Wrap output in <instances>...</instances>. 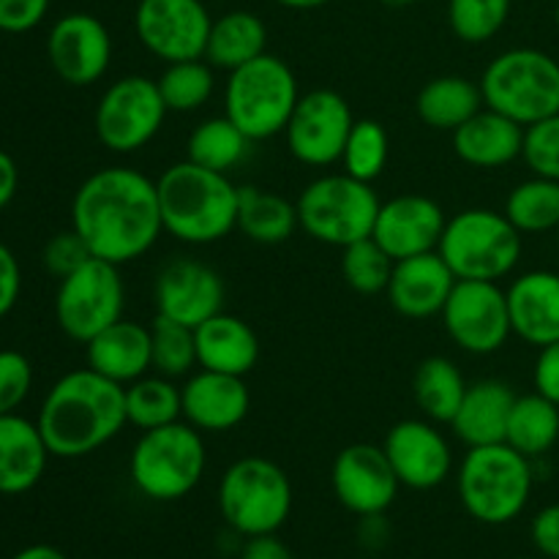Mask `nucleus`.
Returning a JSON list of instances; mask_svg holds the SVG:
<instances>
[{"label":"nucleus","mask_w":559,"mask_h":559,"mask_svg":"<svg viewBox=\"0 0 559 559\" xmlns=\"http://www.w3.org/2000/svg\"><path fill=\"white\" fill-rule=\"evenodd\" d=\"M71 229L98 260H140L164 233L156 180L131 167L96 169L71 200Z\"/></svg>","instance_id":"nucleus-1"},{"label":"nucleus","mask_w":559,"mask_h":559,"mask_svg":"<svg viewBox=\"0 0 559 559\" xmlns=\"http://www.w3.org/2000/svg\"><path fill=\"white\" fill-rule=\"evenodd\" d=\"M36 424L52 456H91L129 424L123 385L107 380L91 366L69 371L49 388Z\"/></svg>","instance_id":"nucleus-2"},{"label":"nucleus","mask_w":559,"mask_h":559,"mask_svg":"<svg viewBox=\"0 0 559 559\" xmlns=\"http://www.w3.org/2000/svg\"><path fill=\"white\" fill-rule=\"evenodd\" d=\"M164 233L189 246H207L238 227L240 189L216 169L178 162L156 180Z\"/></svg>","instance_id":"nucleus-3"},{"label":"nucleus","mask_w":559,"mask_h":559,"mask_svg":"<svg viewBox=\"0 0 559 559\" xmlns=\"http://www.w3.org/2000/svg\"><path fill=\"white\" fill-rule=\"evenodd\" d=\"M459 497L475 522L511 524L533 495V464L508 442L469 448L459 467Z\"/></svg>","instance_id":"nucleus-4"},{"label":"nucleus","mask_w":559,"mask_h":559,"mask_svg":"<svg viewBox=\"0 0 559 559\" xmlns=\"http://www.w3.org/2000/svg\"><path fill=\"white\" fill-rule=\"evenodd\" d=\"M207 453L202 431L186 420L142 431L129 456L134 489L153 502H175L189 497L205 475Z\"/></svg>","instance_id":"nucleus-5"},{"label":"nucleus","mask_w":559,"mask_h":559,"mask_svg":"<svg viewBox=\"0 0 559 559\" xmlns=\"http://www.w3.org/2000/svg\"><path fill=\"white\" fill-rule=\"evenodd\" d=\"M298 98L295 71L282 58L265 52L229 71L224 85V115L251 142H262L287 129Z\"/></svg>","instance_id":"nucleus-6"},{"label":"nucleus","mask_w":559,"mask_h":559,"mask_svg":"<svg viewBox=\"0 0 559 559\" xmlns=\"http://www.w3.org/2000/svg\"><path fill=\"white\" fill-rule=\"evenodd\" d=\"M484 104L519 126H533L559 112V63L533 47L497 55L480 76Z\"/></svg>","instance_id":"nucleus-7"},{"label":"nucleus","mask_w":559,"mask_h":559,"mask_svg":"<svg viewBox=\"0 0 559 559\" xmlns=\"http://www.w3.org/2000/svg\"><path fill=\"white\" fill-rule=\"evenodd\" d=\"M437 251L456 278L500 282L511 276L522 260V233L506 213L469 207L445 224Z\"/></svg>","instance_id":"nucleus-8"},{"label":"nucleus","mask_w":559,"mask_h":559,"mask_svg":"<svg viewBox=\"0 0 559 559\" xmlns=\"http://www.w3.org/2000/svg\"><path fill=\"white\" fill-rule=\"evenodd\" d=\"M218 511L227 527L243 538L273 535L293 513V484L271 459H238L222 475Z\"/></svg>","instance_id":"nucleus-9"},{"label":"nucleus","mask_w":559,"mask_h":559,"mask_svg":"<svg viewBox=\"0 0 559 559\" xmlns=\"http://www.w3.org/2000/svg\"><path fill=\"white\" fill-rule=\"evenodd\" d=\"M295 205H298L300 227L309 238L344 249L371 238L382 202L377 200L371 183L342 173L311 180Z\"/></svg>","instance_id":"nucleus-10"},{"label":"nucleus","mask_w":559,"mask_h":559,"mask_svg":"<svg viewBox=\"0 0 559 559\" xmlns=\"http://www.w3.org/2000/svg\"><path fill=\"white\" fill-rule=\"evenodd\" d=\"M126 287L120 265L91 257L82 267L60 278L55 320L71 342L87 344L123 317Z\"/></svg>","instance_id":"nucleus-11"},{"label":"nucleus","mask_w":559,"mask_h":559,"mask_svg":"<svg viewBox=\"0 0 559 559\" xmlns=\"http://www.w3.org/2000/svg\"><path fill=\"white\" fill-rule=\"evenodd\" d=\"M158 82L151 76L129 74L115 80L102 93L93 115L96 136L107 151L136 153L156 140L167 118Z\"/></svg>","instance_id":"nucleus-12"},{"label":"nucleus","mask_w":559,"mask_h":559,"mask_svg":"<svg viewBox=\"0 0 559 559\" xmlns=\"http://www.w3.org/2000/svg\"><path fill=\"white\" fill-rule=\"evenodd\" d=\"M440 317L448 336L469 355L497 353L513 333L508 293L497 282L459 278Z\"/></svg>","instance_id":"nucleus-13"},{"label":"nucleus","mask_w":559,"mask_h":559,"mask_svg":"<svg viewBox=\"0 0 559 559\" xmlns=\"http://www.w3.org/2000/svg\"><path fill=\"white\" fill-rule=\"evenodd\" d=\"M211 25L202 0H140L134 11L136 38L164 63L205 58Z\"/></svg>","instance_id":"nucleus-14"},{"label":"nucleus","mask_w":559,"mask_h":559,"mask_svg":"<svg viewBox=\"0 0 559 559\" xmlns=\"http://www.w3.org/2000/svg\"><path fill=\"white\" fill-rule=\"evenodd\" d=\"M355 118L347 98L336 91H311L298 98L284 136L287 147L306 167H331L342 162Z\"/></svg>","instance_id":"nucleus-15"},{"label":"nucleus","mask_w":559,"mask_h":559,"mask_svg":"<svg viewBox=\"0 0 559 559\" xmlns=\"http://www.w3.org/2000/svg\"><path fill=\"white\" fill-rule=\"evenodd\" d=\"M47 58L66 85H96L112 63V36L98 16L74 11L49 27Z\"/></svg>","instance_id":"nucleus-16"},{"label":"nucleus","mask_w":559,"mask_h":559,"mask_svg":"<svg viewBox=\"0 0 559 559\" xmlns=\"http://www.w3.org/2000/svg\"><path fill=\"white\" fill-rule=\"evenodd\" d=\"M331 484L342 508L360 519L385 513L396 502L399 486H402L385 451L366 442L349 445L338 453L333 462Z\"/></svg>","instance_id":"nucleus-17"},{"label":"nucleus","mask_w":559,"mask_h":559,"mask_svg":"<svg viewBox=\"0 0 559 559\" xmlns=\"http://www.w3.org/2000/svg\"><path fill=\"white\" fill-rule=\"evenodd\" d=\"M156 317L200 328L224 309V282L211 265L197 260H175L156 276Z\"/></svg>","instance_id":"nucleus-18"},{"label":"nucleus","mask_w":559,"mask_h":559,"mask_svg":"<svg viewBox=\"0 0 559 559\" xmlns=\"http://www.w3.org/2000/svg\"><path fill=\"white\" fill-rule=\"evenodd\" d=\"M399 484L415 491L437 489L453 469V451L429 420H402L382 442Z\"/></svg>","instance_id":"nucleus-19"},{"label":"nucleus","mask_w":559,"mask_h":559,"mask_svg":"<svg viewBox=\"0 0 559 559\" xmlns=\"http://www.w3.org/2000/svg\"><path fill=\"white\" fill-rule=\"evenodd\" d=\"M445 224V213L431 197L402 194L382 202L371 238L391 254L393 262H399L437 251Z\"/></svg>","instance_id":"nucleus-20"},{"label":"nucleus","mask_w":559,"mask_h":559,"mask_svg":"<svg viewBox=\"0 0 559 559\" xmlns=\"http://www.w3.org/2000/svg\"><path fill=\"white\" fill-rule=\"evenodd\" d=\"M183 396V420L197 431H222L235 429L246 420L251 409V393L243 377L218 374V371L200 369L180 388Z\"/></svg>","instance_id":"nucleus-21"},{"label":"nucleus","mask_w":559,"mask_h":559,"mask_svg":"<svg viewBox=\"0 0 559 559\" xmlns=\"http://www.w3.org/2000/svg\"><path fill=\"white\" fill-rule=\"evenodd\" d=\"M456 282L459 278L453 276L440 251H429V254L399 260L393 265L385 293L399 314L409 320H429V317L442 314Z\"/></svg>","instance_id":"nucleus-22"},{"label":"nucleus","mask_w":559,"mask_h":559,"mask_svg":"<svg viewBox=\"0 0 559 559\" xmlns=\"http://www.w3.org/2000/svg\"><path fill=\"white\" fill-rule=\"evenodd\" d=\"M506 293L511 328L522 342L538 349L559 342V273H522Z\"/></svg>","instance_id":"nucleus-23"},{"label":"nucleus","mask_w":559,"mask_h":559,"mask_svg":"<svg viewBox=\"0 0 559 559\" xmlns=\"http://www.w3.org/2000/svg\"><path fill=\"white\" fill-rule=\"evenodd\" d=\"M85 349L87 366L123 388L145 377L147 369H153L151 328L140 325L134 320H123V317L112 322L107 331L93 336L85 344Z\"/></svg>","instance_id":"nucleus-24"},{"label":"nucleus","mask_w":559,"mask_h":559,"mask_svg":"<svg viewBox=\"0 0 559 559\" xmlns=\"http://www.w3.org/2000/svg\"><path fill=\"white\" fill-rule=\"evenodd\" d=\"M41 429L22 415H0V495L16 497L41 480L49 462Z\"/></svg>","instance_id":"nucleus-25"},{"label":"nucleus","mask_w":559,"mask_h":559,"mask_svg":"<svg viewBox=\"0 0 559 559\" xmlns=\"http://www.w3.org/2000/svg\"><path fill=\"white\" fill-rule=\"evenodd\" d=\"M197 366L218 374L246 377L260 360V338L254 328L233 314H213L194 331Z\"/></svg>","instance_id":"nucleus-26"},{"label":"nucleus","mask_w":559,"mask_h":559,"mask_svg":"<svg viewBox=\"0 0 559 559\" xmlns=\"http://www.w3.org/2000/svg\"><path fill=\"white\" fill-rule=\"evenodd\" d=\"M453 147H456V156L469 167H506L522 156L524 126L484 107L467 123L453 131Z\"/></svg>","instance_id":"nucleus-27"},{"label":"nucleus","mask_w":559,"mask_h":559,"mask_svg":"<svg viewBox=\"0 0 559 559\" xmlns=\"http://www.w3.org/2000/svg\"><path fill=\"white\" fill-rule=\"evenodd\" d=\"M516 404V393L500 380H480L467 385L462 407L453 415L451 426L467 448L497 445L506 442L508 418Z\"/></svg>","instance_id":"nucleus-28"},{"label":"nucleus","mask_w":559,"mask_h":559,"mask_svg":"<svg viewBox=\"0 0 559 559\" xmlns=\"http://www.w3.org/2000/svg\"><path fill=\"white\" fill-rule=\"evenodd\" d=\"M267 27L254 11H227L213 20L211 36H207L205 60L213 69L235 71L265 55Z\"/></svg>","instance_id":"nucleus-29"},{"label":"nucleus","mask_w":559,"mask_h":559,"mask_svg":"<svg viewBox=\"0 0 559 559\" xmlns=\"http://www.w3.org/2000/svg\"><path fill=\"white\" fill-rule=\"evenodd\" d=\"M484 107L480 85L456 74L426 82L424 91L418 93V104H415L418 118L437 131H456Z\"/></svg>","instance_id":"nucleus-30"},{"label":"nucleus","mask_w":559,"mask_h":559,"mask_svg":"<svg viewBox=\"0 0 559 559\" xmlns=\"http://www.w3.org/2000/svg\"><path fill=\"white\" fill-rule=\"evenodd\" d=\"M298 227V205L273 194V191L240 186L238 229L246 238L262 246H276L293 238Z\"/></svg>","instance_id":"nucleus-31"},{"label":"nucleus","mask_w":559,"mask_h":559,"mask_svg":"<svg viewBox=\"0 0 559 559\" xmlns=\"http://www.w3.org/2000/svg\"><path fill=\"white\" fill-rule=\"evenodd\" d=\"M413 393L420 413L435 424H451L467 393L462 371L448 358H426L413 377Z\"/></svg>","instance_id":"nucleus-32"},{"label":"nucleus","mask_w":559,"mask_h":559,"mask_svg":"<svg viewBox=\"0 0 559 559\" xmlns=\"http://www.w3.org/2000/svg\"><path fill=\"white\" fill-rule=\"evenodd\" d=\"M559 440V407L540 393L516 396L508 418L506 442L527 459L544 456Z\"/></svg>","instance_id":"nucleus-33"},{"label":"nucleus","mask_w":559,"mask_h":559,"mask_svg":"<svg viewBox=\"0 0 559 559\" xmlns=\"http://www.w3.org/2000/svg\"><path fill=\"white\" fill-rule=\"evenodd\" d=\"M126 393V418L140 431L158 429L183 418V396L180 388L164 374H145L129 382Z\"/></svg>","instance_id":"nucleus-34"},{"label":"nucleus","mask_w":559,"mask_h":559,"mask_svg":"<svg viewBox=\"0 0 559 559\" xmlns=\"http://www.w3.org/2000/svg\"><path fill=\"white\" fill-rule=\"evenodd\" d=\"M251 140L227 118H207L197 126L186 142V158L200 167L216 169L227 175L229 169L238 167L249 153Z\"/></svg>","instance_id":"nucleus-35"},{"label":"nucleus","mask_w":559,"mask_h":559,"mask_svg":"<svg viewBox=\"0 0 559 559\" xmlns=\"http://www.w3.org/2000/svg\"><path fill=\"white\" fill-rule=\"evenodd\" d=\"M506 216L522 235L559 229V180L530 178L508 194Z\"/></svg>","instance_id":"nucleus-36"},{"label":"nucleus","mask_w":559,"mask_h":559,"mask_svg":"<svg viewBox=\"0 0 559 559\" xmlns=\"http://www.w3.org/2000/svg\"><path fill=\"white\" fill-rule=\"evenodd\" d=\"M156 82L169 112H194V109L205 107L216 91L213 66L205 58L167 63Z\"/></svg>","instance_id":"nucleus-37"},{"label":"nucleus","mask_w":559,"mask_h":559,"mask_svg":"<svg viewBox=\"0 0 559 559\" xmlns=\"http://www.w3.org/2000/svg\"><path fill=\"white\" fill-rule=\"evenodd\" d=\"M388 156H391V136L385 126L377 120H355L342 153L344 173L364 183H374L385 169Z\"/></svg>","instance_id":"nucleus-38"},{"label":"nucleus","mask_w":559,"mask_h":559,"mask_svg":"<svg viewBox=\"0 0 559 559\" xmlns=\"http://www.w3.org/2000/svg\"><path fill=\"white\" fill-rule=\"evenodd\" d=\"M342 251V273L355 293H385L396 262L391 260V254H388L374 238H364L358 240V243H349L344 246Z\"/></svg>","instance_id":"nucleus-39"},{"label":"nucleus","mask_w":559,"mask_h":559,"mask_svg":"<svg viewBox=\"0 0 559 559\" xmlns=\"http://www.w3.org/2000/svg\"><path fill=\"white\" fill-rule=\"evenodd\" d=\"M511 0H448L451 31L467 44L491 41L506 27Z\"/></svg>","instance_id":"nucleus-40"},{"label":"nucleus","mask_w":559,"mask_h":559,"mask_svg":"<svg viewBox=\"0 0 559 559\" xmlns=\"http://www.w3.org/2000/svg\"><path fill=\"white\" fill-rule=\"evenodd\" d=\"M153 336V369L158 374L178 380L186 377L197 366V342L194 328H186L180 322L156 317L151 328Z\"/></svg>","instance_id":"nucleus-41"},{"label":"nucleus","mask_w":559,"mask_h":559,"mask_svg":"<svg viewBox=\"0 0 559 559\" xmlns=\"http://www.w3.org/2000/svg\"><path fill=\"white\" fill-rule=\"evenodd\" d=\"M522 158L538 178L559 180V112L524 129Z\"/></svg>","instance_id":"nucleus-42"},{"label":"nucleus","mask_w":559,"mask_h":559,"mask_svg":"<svg viewBox=\"0 0 559 559\" xmlns=\"http://www.w3.org/2000/svg\"><path fill=\"white\" fill-rule=\"evenodd\" d=\"M33 388V366L16 349H0V415H11L25 404Z\"/></svg>","instance_id":"nucleus-43"},{"label":"nucleus","mask_w":559,"mask_h":559,"mask_svg":"<svg viewBox=\"0 0 559 559\" xmlns=\"http://www.w3.org/2000/svg\"><path fill=\"white\" fill-rule=\"evenodd\" d=\"M91 251H87L85 240L74 233V229H66L58 233L47 246H44V265L52 276L66 278L69 273H74L76 267L85 265L91 260Z\"/></svg>","instance_id":"nucleus-44"},{"label":"nucleus","mask_w":559,"mask_h":559,"mask_svg":"<svg viewBox=\"0 0 559 559\" xmlns=\"http://www.w3.org/2000/svg\"><path fill=\"white\" fill-rule=\"evenodd\" d=\"M52 0H0V33H31L47 16Z\"/></svg>","instance_id":"nucleus-45"},{"label":"nucleus","mask_w":559,"mask_h":559,"mask_svg":"<svg viewBox=\"0 0 559 559\" xmlns=\"http://www.w3.org/2000/svg\"><path fill=\"white\" fill-rule=\"evenodd\" d=\"M22 293V271L16 262L14 251L5 243H0V320L14 311L16 300Z\"/></svg>","instance_id":"nucleus-46"},{"label":"nucleus","mask_w":559,"mask_h":559,"mask_svg":"<svg viewBox=\"0 0 559 559\" xmlns=\"http://www.w3.org/2000/svg\"><path fill=\"white\" fill-rule=\"evenodd\" d=\"M535 393L546 396L559 407V342L540 347L535 360Z\"/></svg>","instance_id":"nucleus-47"},{"label":"nucleus","mask_w":559,"mask_h":559,"mask_svg":"<svg viewBox=\"0 0 559 559\" xmlns=\"http://www.w3.org/2000/svg\"><path fill=\"white\" fill-rule=\"evenodd\" d=\"M530 535H533V544L540 555L559 559V502L557 506H546L544 511L535 513Z\"/></svg>","instance_id":"nucleus-48"},{"label":"nucleus","mask_w":559,"mask_h":559,"mask_svg":"<svg viewBox=\"0 0 559 559\" xmlns=\"http://www.w3.org/2000/svg\"><path fill=\"white\" fill-rule=\"evenodd\" d=\"M240 559H295L289 546L273 535H257V538H246Z\"/></svg>","instance_id":"nucleus-49"},{"label":"nucleus","mask_w":559,"mask_h":559,"mask_svg":"<svg viewBox=\"0 0 559 559\" xmlns=\"http://www.w3.org/2000/svg\"><path fill=\"white\" fill-rule=\"evenodd\" d=\"M16 189H20V169L5 151H0V211L11 205Z\"/></svg>","instance_id":"nucleus-50"},{"label":"nucleus","mask_w":559,"mask_h":559,"mask_svg":"<svg viewBox=\"0 0 559 559\" xmlns=\"http://www.w3.org/2000/svg\"><path fill=\"white\" fill-rule=\"evenodd\" d=\"M385 540H388L385 513H377V516L360 519V544H364L366 549H380Z\"/></svg>","instance_id":"nucleus-51"},{"label":"nucleus","mask_w":559,"mask_h":559,"mask_svg":"<svg viewBox=\"0 0 559 559\" xmlns=\"http://www.w3.org/2000/svg\"><path fill=\"white\" fill-rule=\"evenodd\" d=\"M11 559H69V557H66L60 549H55V546L36 544V546H27V549L16 551Z\"/></svg>","instance_id":"nucleus-52"},{"label":"nucleus","mask_w":559,"mask_h":559,"mask_svg":"<svg viewBox=\"0 0 559 559\" xmlns=\"http://www.w3.org/2000/svg\"><path fill=\"white\" fill-rule=\"evenodd\" d=\"M276 3L293 11H311V9H322V5H328L331 0H276Z\"/></svg>","instance_id":"nucleus-53"},{"label":"nucleus","mask_w":559,"mask_h":559,"mask_svg":"<svg viewBox=\"0 0 559 559\" xmlns=\"http://www.w3.org/2000/svg\"><path fill=\"white\" fill-rule=\"evenodd\" d=\"M382 3L391 5V9H407V5L420 3V0H382Z\"/></svg>","instance_id":"nucleus-54"},{"label":"nucleus","mask_w":559,"mask_h":559,"mask_svg":"<svg viewBox=\"0 0 559 559\" xmlns=\"http://www.w3.org/2000/svg\"><path fill=\"white\" fill-rule=\"evenodd\" d=\"M555 20H557V27H559V5H557V14H555Z\"/></svg>","instance_id":"nucleus-55"},{"label":"nucleus","mask_w":559,"mask_h":559,"mask_svg":"<svg viewBox=\"0 0 559 559\" xmlns=\"http://www.w3.org/2000/svg\"><path fill=\"white\" fill-rule=\"evenodd\" d=\"M557 243H559V229H557Z\"/></svg>","instance_id":"nucleus-56"}]
</instances>
